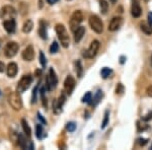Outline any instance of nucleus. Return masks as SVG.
<instances>
[{"label":"nucleus","instance_id":"23","mask_svg":"<svg viewBox=\"0 0 152 150\" xmlns=\"http://www.w3.org/2000/svg\"><path fill=\"white\" fill-rule=\"evenodd\" d=\"M21 126H23V132L26 133V135L28 137H31V128H29L28 124L26 123V121L24 119L21 120Z\"/></svg>","mask_w":152,"mask_h":150},{"label":"nucleus","instance_id":"7","mask_svg":"<svg viewBox=\"0 0 152 150\" xmlns=\"http://www.w3.org/2000/svg\"><path fill=\"white\" fill-rule=\"evenodd\" d=\"M57 83H58V78L56 76V73L54 69L51 68L49 70V74L47 76V78H46V87H47L48 90H52L53 88L57 86Z\"/></svg>","mask_w":152,"mask_h":150},{"label":"nucleus","instance_id":"30","mask_svg":"<svg viewBox=\"0 0 152 150\" xmlns=\"http://www.w3.org/2000/svg\"><path fill=\"white\" fill-rule=\"evenodd\" d=\"M40 62H41V65L45 68L46 65H47V60H46V57L43 52H40Z\"/></svg>","mask_w":152,"mask_h":150},{"label":"nucleus","instance_id":"44","mask_svg":"<svg viewBox=\"0 0 152 150\" xmlns=\"http://www.w3.org/2000/svg\"><path fill=\"white\" fill-rule=\"evenodd\" d=\"M39 3H40V8H42V7H43V0H39Z\"/></svg>","mask_w":152,"mask_h":150},{"label":"nucleus","instance_id":"1","mask_svg":"<svg viewBox=\"0 0 152 150\" xmlns=\"http://www.w3.org/2000/svg\"><path fill=\"white\" fill-rule=\"evenodd\" d=\"M55 29L58 35L59 40L61 42V45L64 47V48H68L70 44V38H69V35H68V31H67V29H66V28L63 24L58 23V24H56Z\"/></svg>","mask_w":152,"mask_h":150},{"label":"nucleus","instance_id":"41","mask_svg":"<svg viewBox=\"0 0 152 150\" xmlns=\"http://www.w3.org/2000/svg\"><path fill=\"white\" fill-rule=\"evenodd\" d=\"M46 1H47L49 4L52 5V4H55V3H57V2H59V0H46Z\"/></svg>","mask_w":152,"mask_h":150},{"label":"nucleus","instance_id":"26","mask_svg":"<svg viewBox=\"0 0 152 150\" xmlns=\"http://www.w3.org/2000/svg\"><path fill=\"white\" fill-rule=\"evenodd\" d=\"M75 65H76V73H77V76H78V77H81V76H82V72H83L81 62H80L79 60L76 61Z\"/></svg>","mask_w":152,"mask_h":150},{"label":"nucleus","instance_id":"36","mask_svg":"<svg viewBox=\"0 0 152 150\" xmlns=\"http://www.w3.org/2000/svg\"><path fill=\"white\" fill-rule=\"evenodd\" d=\"M150 119H152V112L148 113V114H147L145 117L142 118V120H143V121H148V120H150Z\"/></svg>","mask_w":152,"mask_h":150},{"label":"nucleus","instance_id":"5","mask_svg":"<svg viewBox=\"0 0 152 150\" xmlns=\"http://www.w3.org/2000/svg\"><path fill=\"white\" fill-rule=\"evenodd\" d=\"M89 26L94 31L96 34H102L104 31V24L102 21L97 15H91L89 18Z\"/></svg>","mask_w":152,"mask_h":150},{"label":"nucleus","instance_id":"10","mask_svg":"<svg viewBox=\"0 0 152 150\" xmlns=\"http://www.w3.org/2000/svg\"><path fill=\"white\" fill-rule=\"evenodd\" d=\"M75 84H76L75 79L72 76L69 75L66 77V79L64 81V89L67 94L70 95L71 93L73 92V90H74V88H75Z\"/></svg>","mask_w":152,"mask_h":150},{"label":"nucleus","instance_id":"33","mask_svg":"<svg viewBox=\"0 0 152 150\" xmlns=\"http://www.w3.org/2000/svg\"><path fill=\"white\" fill-rule=\"evenodd\" d=\"M124 90H125L124 85L122 84V83H119L117 88H116V93H117V94H122V93L124 92Z\"/></svg>","mask_w":152,"mask_h":150},{"label":"nucleus","instance_id":"35","mask_svg":"<svg viewBox=\"0 0 152 150\" xmlns=\"http://www.w3.org/2000/svg\"><path fill=\"white\" fill-rule=\"evenodd\" d=\"M138 143H139V145H141V146H144V145H146V144H147V139L139 138V139H138Z\"/></svg>","mask_w":152,"mask_h":150},{"label":"nucleus","instance_id":"37","mask_svg":"<svg viewBox=\"0 0 152 150\" xmlns=\"http://www.w3.org/2000/svg\"><path fill=\"white\" fill-rule=\"evenodd\" d=\"M4 69H5V64H4L3 62H1V61H0V73L3 72Z\"/></svg>","mask_w":152,"mask_h":150},{"label":"nucleus","instance_id":"15","mask_svg":"<svg viewBox=\"0 0 152 150\" xmlns=\"http://www.w3.org/2000/svg\"><path fill=\"white\" fill-rule=\"evenodd\" d=\"M18 65L16 63L14 62H10L7 65V68H6V73L8 75V77L10 78H13L15 77V75L18 74Z\"/></svg>","mask_w":152,"mask_h":150},{"label":"nucleus","instance_id":"34","mask_svg":"<svg viewBox=\"0 0 152 150\" xmlns=\"http://www.w3.org/2000/svg\"><path fill=\"white\" fill-rule=\"evenodd\" d=\"M137 127H138V131H144L147 129V125L141 124V122H137Z\"/></svg>","mask_w":152,"mask_h":150},{"label":"nucleus","instance_id":"6","mask_svg":"<svg viewBox=\"0 0 152 150\" xmlns=\"http://www.w3.org/2000/svg\"><path fill=\"white\" fill-rule=\"evenodd\" d=\"M31 82H33V76L31 74H26L21 77V79L18 81V92H23L26 91L28 88L31 86Z\"/></svg>","mask_w":152,"mask_h":150},{"label":"nucleus","instance_id":"42","mask_svg":"<svg viewBox=\"0 0 152 150\" xmlns=\"http://www.w3.org/2000/svg\"><path fill=\"white\" fill-rule=\"evenodd\" d=\"M38 117H39V119H40V120H41V121H42V122H43V123H44V124H46V120H45V119H44V118H43V117H42V115L40 114V113H39V114H38Z\"/></svg>","mask_w":152,"mask_h":150},{"label":"nucleus","instance_id":"51","mask_svg":"<svg viewBox=\"0 0 152 150\" xmlns=\"http://www.w3.org/2000/svg\"><path fill=\"white\" fill-rule=\"evenodd\" d=\"M11 1H15V0H11Z\"/></svg>","mask_w":152,"mask_h":150},{"label":"nucleus","instance_id":"46","mask_svg":"<svg viewBox=\"0 0 152 150\" xmlns=\"http://www.w3.org/2000/svg\"><path fill=\"white\" fill-rule=\"evenodd\" d=\"M110 1H111V3L112 4H115L117 2V0H110Z\"/></svg>","mask_w":152,"mask_h":150},{"label":"nucleus","instance_id":"20","mask_svg":"<svg viewBox=\"0 0 152 150\" xmlns=\"http://www.w3.org/2000/svg\"><path fill=\"white\" fill-rule=\"evenodd\" d=\"M140 29L145 35H152V26L150 23H142L140 24Z\"/></svg>","mask_w":152,"mask_h":150},{"label":"nucleus","instance_id":"3","mask_svg":"<svg viewBox=\"0 0 152 150\" xmlns=\"http://www.w3.org/2000/svg\"><path fill=\"white\" fill-rule=\"evenodd\" d=\"M83 20V13L80 10H76L74 11V13L72 14L71 16V19H70V28H71V31L74 33V31L79 28V24L82 23Z\"/></svg>","mask_w":152,"mask_h":150},{"label":"nucleus","instance_id":"27","mask_svg":"<svg viewBox=\"0 0 152 150\" xmlns=\"http://www.w3.org/2000/svg\"><path fill=\"white\" fill-rule=\"evenodd\" d=\"M111 73H112V69H110V68H107V67H104L102 69V71H100V74H102V78H107L110 75H111Z\"/></svg>","mask_w":152,"mask_h":150},{"label":"nucleus","instance_id":"29","mask_svg":"<svg viewBox=\"0 0 152 150\" xmlns=\"http://www.w3.org/2000/svg\"><path fill=\"white\" fill-rule=\"evenodd\" d=\"M58 50H59L58 43H57V42H54V43L50 47V52L52 53V54H56V53L58 52Z\"/></svg>","mask_w":152,"mask_h":150},{"label":"nucleus","instance_id":"31","mask_svg":"<svg viewBox=\"0 0 152 150\" xmlns=\"http://www.w3.org/2000/svg\"><path fill=\"white\" fill-rule=\"evenodd\" d=\"M66 129H67V131H69V132H74V131H75V129H76L75 123H73V122L68 123L67 126H66Z\"/></svg>","mask_w":152,"mask_h":150},{"label":"nucleus","instance_id":"45","mask_svg":"<svg viewBox=\"0 0 152 150\" xmlns=\"http://www.w3.org/2000/svg\"><path fill=\"white\" fill-rule=\"evenodd\" d=\"M124 59H125V57H123V56H122V57H121V63H122V64H123V63L125 62Z\"/></svg>","mask_w":152,"mask_h":150},{"label":"nucleus","instance_id":"52","mask_svg":"<svg viewBox=\"0 0 152 150\" xmlns=\"http://www.w3.org/2000/svg\"><path fill=\"white\" fill-rule=\"evenodd\" d=\"M151 149H152V145H151Z\"/></svg>","mask_w":152,"mask_h":150},{"label":"nucleus","instance_id":"53","mask_svg":"<svg viewBox=\"0 0 152 150\" xmlns=\"http://www.w3.org/2000/svg\"><path fill=\"white\" fill-rule=\"evenodd\" d=\"M67 1H70V0H67Z\"/></svg>","mask_w":152,"mask_h":150},{"label":"nucleus","instance_id":"9","mask_svg":"<svg viewBox=\"0 0 152 150\" xmlns=\"http://www.w3.org/2000/svg\"><path fill=\"white\" fill-rule=\"evenodd\" d=\"M99 49V42L97 40H94L91 44H90L88 50L85 51V53L83 54V56H84L85 58H94L97 54Z\"/></svg>","mask_w":152,"mask_h":150},{"label":"nucleus","instance_id":"12","mask_svg":"<svg viewBox=\"0 0 152 150\" xmlns=\"http://www.w3.org/2000/svg\"><path fill=\"white\" fill-rule=\"evenodd\" d=\"M122 23H123V18L121 16H116L111 20L109 24V31H116L121 28Z\"/></svg>","mask_w":152,"mask_h":150},{"label":"nucleus","instance_id":"8","mask_svg":"<svg viewBox=\"0 0 152 150\" xmlns=\"http://www.w3.org/2000/svg\"><path fill=\"white\" fill-rule=\"evenodd\" d=\"M16 18V10L11 5H5L1 9V18L2 19H9Z\"/></svg>","mask_w":152,"mask_h":150},{"label":"nucleus","instance_id":"16","mask_svg":"<svg viewBox=\"0 0 152 150\" xmlns=\"http://www.w3.org/2000/svg\"><path fill=\"white\" fill-rule=\"evenodd\" d=\"M131 13H132V16L135 18H138L141 16L142 9L140 5H139L138 1H133V4H132V7H131Z\"/></svg>","mask_w":152,"mask_h":150},{"label":"nucleus","instance_id":"47","mask_svg":"<svg viewBox=\"0 0 152 150\" xmlns=\"http://www.w3.org/2000/svg\"><path fill=\"white\" fill-rule=\"evenodd\" d=\"M150 63H151V65H152V55H151V57H150Z\"/></svg>","mask_w":152,"mask_h":150},{"label":"nucleus","instance_id":"48","mask_svg":"<svg viewBox=\"0 0 152 150\" xmlns=\"http://www.w3.org/2000/svg\"><path fill=\"white\" fill-rule=\"evenodd\" d=\"M133 1H139V0H133Z\"/></svg>","mask_w":152,"mask_h":150},{"label":"nucleus","instance_id":"32","mask_svg":"<svg viewBox=\"0 0 152 150\" xmlns=\"http://www.w3.org/2000/svg\"><path fill=\"white\" fill-rule=\"evenodd\" d=\"M109 124V112H105L104 113V121H102V128H105L107 125Z\"/></svg>","mask_w":152,"mask_h":150},{"label":"nucleus","instance_id":"50","mask_svg":"<svg viewBox=\"0 0 152 150\" xmlns=\"http://www.w3.org/2000/svg\"><path fill=\"white\" fill-rule=\"evenodd\" d=\"M144 1H146V2H147V1H148V0H144Z\"/></svg>","mask_w":152,"mask_h":150},{"label":"nucleus","instance_id":"18","mask_svg":"<svg viewBox=\"0 0 152 150\" xmlns=\"http://www.w3.org/2000/svg\"><path fill=\"white\" fill-rule=\"evenodd\" d=\"M18 144L19 146L21 147L23 149H28V148H31L33 149V145H29V142H28L26 137H23V135H18Z\"/></svg>","mask_w":152,"mask_h":150},{"label":"nucleus","instance_id":"14","mask_svg":"<svg viewBox=\"0 0 152 150\" xmlns=\"http://www.w3.org/2000/svg\"><path fill=\"white\" fill-rule=\"evenodd\" d=\"M65 100H66V97H65L64 94L60 95L58 100H55V102H54L53 110H54V112H55L56 114H59V113H61V110H62V107H63V105H64Z\"/></svg>","mask_w":152,"mask_h":150},{"label":"nucleus","instance_id":"24","mask_svg":"<svg viewBox=\"0 0 152 150\" xmlns=\"http://www.w3.org/2000/svg\"><path fill=\"white\" fill-rule=\"evenodd\" d=\"M44 135H45V133H44V129H43V126L40 124H38L36 126V136L38 139H43Z\"/></svg>","mask_w":152,"mask_h":150},{"label":"nucleus","instance_id":"28","mask_svg":"<svg viewBox=\"0 0 152 150\" xmlns=\"http://www.w3.org/2000/svg\"><path fill=\"white\" fill-rule=\"evenodd\" d=\"M92 100V94L91 92H86L84 94V97H82V102H87V104H90Z\"/></svg>","mask_w":152,"mask_h":150},{"label":"nucleus","instance_id":"39","mask_svg":"<svg viewBox=\"0 0 152 150\" xmlns=\"http://www.w3.org/2000/svg\"><path fill=\"white\" fill-rule=\"evenodd\" d=\"M147 94H148L149 97H152V85L147 87Z\"/></svg>","mask_w":152,"mask_h":150},{"label":"nucleus","instance_id":"40","mask_svg":"<svg viewBox=\"0 0 152 150\" xmlns=\"http://www.w3.org/2000/svg\"><path fill=\"white\" fill-rule=\"evenodd\" d=\"M148 23L152 26V12H149L148 13Z\"/></svg>","mask_w":152,"mask_h":150},{"label":"nucleus","instance_id":"21","mask_svg":"<svg viewBox=\"0 0 152 150\" xmlns=\"http://www.w3.org/2000/svg\"><path fill=\"white\" fill-rule=\"evenodd\" d=\"M39 35L42 39L46 40L47 39V29H46V26L44 23V21H41L40 23V29H39Z\"/></svg>","mask_w":152,"mask_h":150},{"label":"nucleus","instance_id":"13","mask_svg":"<svg viewBox=\"0 0 152 150\" xmlns=\"http://www.w3.org/2000/svg\"><path fill=\"white\" fill-rule=\"evenodd\" d=\"M35 58V50L33 46H28L23 52V59L24 61H33Z\"/></svg>","mask_w":152,"mask_h":150},{"label":"nucleus","instance_id":"19","mask_svg":"<svg viewBox=\"0 0 152 150\" xmlns=\"http://www.w3.org/2000/svg\"><path fill=\"white\" fill-rule=\"evenodd\" d=\"M34 28V23L31 19H28V20H26V23H23V31L26 34H28L31 31V29Z\"/></svg>","mask_w":152,"mask_h":150},{"label":"nucleus","instance_id":"49","mask_svg":"<svg viewBox=\"0 0 152 150\" xmlns=\"http://www.w3.org/2000/svg\"><path fill=\"white\" fill-rule=\"evenodd\" d=\"M0 95H1V90H0Z\"/></svg>","mask_w":152,"mask_h":150},{"label":"nucleus","instance_id":"17","mask_svg":"<svg viewBox=\"0 0 152 150\" xmlns=\"http://www.w3.org/2000/svg\"><path fill=\"white\" fill-rule=\"evenodd\" d=\"M85 34V28L84 26H79L76 31H74V42L75 43H79L81 41Z\"/></svg>","mask_w":152,"mask_h":150},{"label":"nucleus","instance_id":"11","mask_svg":"<svg viewBox=\"0 0 152 150\" xmlns=\"http://www.w3.org/2000/svg\"><path fill=\"white\" fill-rule=\"evenodd\" d=\"M3 28L9 35L15 33L16 23H15V20H14V18H9V19L3 20Z\"/></svg>","mask_w":152,"mask_h":150},{"label":"nucleus","instance_id":"2","mask_svg":"<svg viewBox=\"0 0 152 150\" xmlns=\"http://www.w3.org/2000/svg\"><path fill=\"white\" fill-rule=\"evenodd\" d=\"M8 102L13 110H19L23 109V100H21V97H20V95H19L18 91V92L12 91V92L9 93Z\"/></svg>","mask_w":152,"mask_h":150},{"label":"nucleus","instance_id":"22","mask_svg":"<svg viewBox=\"0 0 152 150\" xmlns=\"http://www.w3.org/2000/svg\"><path fill=\"white\" fill-rule=\"evenodd\" d=\"M99 8L102 14H107V9H109V3L107 0H99Z\"/></svg>","mask_w":152,"mask_h":150},{"label":"nucleus","instance_id":"25","mask_svg":"<svg viewBox=\"0 0 152 150\" xmlns=\"http://www.w3.org/2000/svg\"><path fill=\"white\" fill-rule=\"evenodd\" d=\"M102 92L100 91V90H99V91L96 92V94L94 95V97L92 98V100H91V102H90V105H96L99 102V100H102Z\"/></svg>","mask_w":152,"mask_h":150},{"label":"nucleus","instance_id":"4","mask_svg":"<svg viewBox=\"0 0 152 150\" xmlns=\"http://www.w3.org/2000/svg\"><path fill=\"white\" fill-rule=\"evenodd\" d=\"M18 49L19 46L16 42H9L4 47V50H3L4 55H5L6 58H13L18 54Z\"/></svg>","mask_w":152,"mask_h":150},{"label":"nucleus","instance_id":"43","mask_svg":"<svg viewBox=\"0 0 152 150\" xmlns=\"http://www.w3.org/2000/svg\"><path fill=\"white\" fill-rule=\"evenodd\" d=\"M42 71L41 70H36V76H41Z\"/></svg>","mask_w":152,"mask_h":150},{"label":"nucleus","instance_id":"38","mask_svg":"<svg viewBox=\"0 0 152 150\" xmlns=\"http://www.w3.org/2000/svg\"><path fill=\"white\" fill-rule=\"evenodd\" d=\"M37 91H38V87H35V89H34V93H33V104L36 102V94H37Z\"/></svg>","mask_w":152,"mask_h":150}]
</instances>
